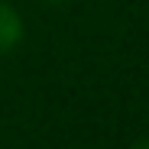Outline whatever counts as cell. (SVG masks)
<instances>
[{
  "instance_id": "2",
  "label": "cell",
  "mask_w": 149,
  "mask_h": 149,
  "mask_svg": "<svg viewBox=\"0 0 149 149\" xmlns=\"http://www.w3.org/2000/svg\"><path fill=\"white\" fill-rule=\"evenodd\" d=\"M130 149H149V136H146V139H139V143H133Z\"/></svg>"
},
{
  "instance_id": "3",
  "label": "cell",
  "mask_w": 149,
  "mask_h": 149,
  "mask_svg": "<svg viewBox=\"0 0 149 149\" xmlns=\"http://www.w3.org/2000/svg\"><path fill=\"white\" fill-rule=\"evenodd\" d=\"M49 3H65V0H49Z\"/></svg>"
},
{
  "instance_id": "1",
  "label": "cell",
  "mask_w": 149,
  "mask_h": 149,
  "mask_svg": "<svg viewBox=\"0 0 149 149\" xmlns=\"http://www.w3.org/2000/svg\"><path fill=\"white\" fill-rule=\"evenodd\" d=\"M19 39H23V19L10 3L0 0V55L13 52L19 45Z\"/></svg>"
}]
</instances>
